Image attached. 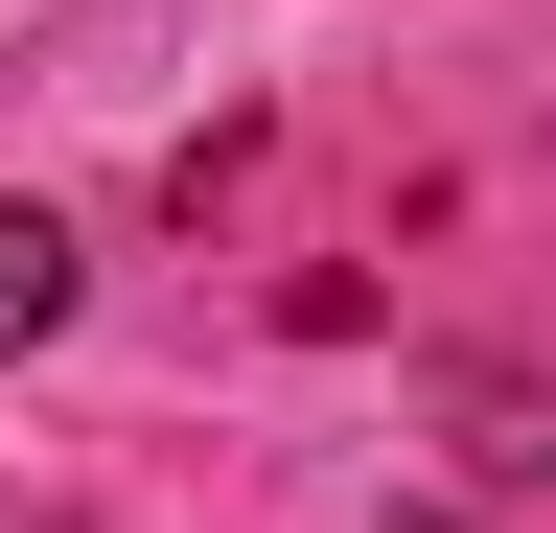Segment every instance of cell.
<instances>
[{
  "label": "cell",
  "instance_id": "1",
  "mask_svg": "<svg viewBox=\"0 0 556 533\" xmlns=\"http://www.w3.org/2000/svg\"><path fill=\"white\" fill-rule=\"evenodd\" d=\"M47 325H70V232L24 210V186H0V371H24V348H47Z\"/></svg>",
  "mask_w": 556,
  "mask_h": 533
}]
</instances>
